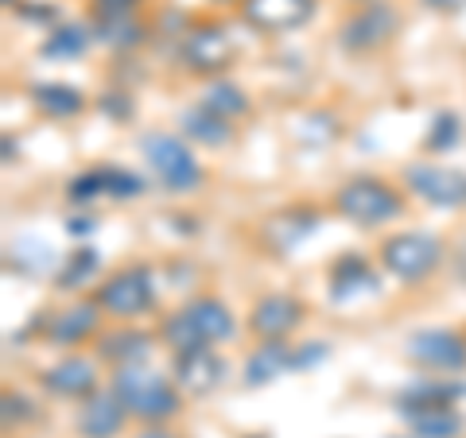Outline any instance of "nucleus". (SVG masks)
Wrapping results in <instances>:
<instances>
[{"label":"nucleus","instance_id":"nucleus-1","mask_svg":"<svg viewBox=\"0 0 466 438\" xmlns=\"http://www.w3.org/2000/svg\"><path fill=\"white\" fill-rule=\"evenodd\" d=\"M156 333H159V342H164L171 353H187V349L229 342L233 333H238V323H233V311L226 306V299L195 295V299H187L179 311L159 318Z\"/></svg>","mask_w":466,"mask_h":438},{"label":"nucleus","instance_id":"nucleus-2","mask_svg":"<svg viewBox=\"0 0 466 438\" xmlns=\"http://www.w3.org/2000/svg\"><path fill=\"white\" fill-rule=\"evenodd\" d=\"M408 210V191L381 174H354L330 194V214L358 229H381Z\"/></svg>","mask_w":466,"mask_h":438},{"label":"nucleus","instance_id":"nucleus-3","mask_svg":"<svg viewBox=\"0 0 466 438\" xmlns=\"http://www.w3.org/2000/svg\"><path fill=\"white\" fill-rule=\"evenodd\" d=\"M109 388L121 396L128 415L140 419L144 427H164L167 419L183 412V392L171 376L148 369V364H128V369H113Z\"/></svg>","mask_w":466,"mask_h":438},{"label":"nucleus","instance_id":"nucleus-4","mask_svg":"<svg viewBox=\"0 0 466 438\" xmlns=\"http://www.w3.org/2000/svg\"><path fill=\"white\" fill-rule=\"evenodd\" d=\"M443 256H447V244L428 229H400V233H389V237L377 244L381 268L408 287L431 280V275L440 272Z\"/></svg>","mask_w":466,"mask_h":438},{"label":"nucleus","instance_id":"nucleus-5","mask_svg":"<svg viewBox=\"0 0 466 438\" xmlns=\"http://www.w3.org/2000/svg\"><path fill=\"white\" fill-rule=\"evenodd\" d=\"M140 155L148 164L152 179L164 186L167 194H191L207 183V171L195 159V152L187 148L183 136L175 133H144L140 136Z\"/></svg>","mask_w":466,"mask_h":438},{"label":"nucleus","instance_id":"nucleus-6","mask_svg":"<svg viewBox=\"0 0 466 438\" xmlns=\"http://www.w3.org/2000/svg\"><path fill=\"white\" fill-rule=\"evenodd\" d=\"M94 303L113 323H137L156 306V275L148 264H121L94 287Z\"/></svg>","mask_w":466,"mask_h":438},{"label":"nucleus","instance_id":"nucleus-7","mask_svg":"<svg viewBox=\"0 0 466 438\" xmlns=\"http://www.w3.org/2000/svg\"><path fill=\"white\" fill-rule=\"evenodd\" d=\"M400 32V8L392 0H358L339 24V47L346 55H377Z\"/></svg>","mask_w":466,"mask_h":438},{"label":"nucleus","instance_id":"nucleus-8","mask_svg":"<svg viewBox=\"0 0 466 438\" xmlns=\"http://www.w3.org/2000/svg\"><path fill=\"white\" fill-rule=\"evenodd\" d=\"M179 58H183V66L191 70V75L214 82V78H226V70L233 66V58H238V43H233V35L218 20L191 24L183 32Z\"/></svg>","mask_w":466,"mask_h":438},{"label":"nucleus","instance_id":"nucleus-9","mask_svg":"<svg viewBox=\"0 0 466 438\" xmlns=\"http://www.w3.org/2000/svg\"><path fill=\"white\" fill-rule=\"evenodd\" d=\"M404 357L424 373L459 376L466 373V330L451 326H428L404 338Z\"/></svg>","mask_w":466,"mask_h":438},{"label":"nucleus","instance_id":"nucleus-10","mask_svg":"<svg viewBox=\"0 0 466 438\" xmlns=\"http://www.w3.org/2000/svg\"><path fill=\"white\" fill-rule=\"evenodd\" d=\"M404 191L435 210H466V171L447 164H408Z\"/></svg>","mask_w":466,"mask_h":438},{"label":"nucleus","instance_id":"nucleus-11","mask_svg":"<svg viewBox=\"0 0 466 438\" xmlns=\"http://www.w3.org/2000/svg\"><path fill=\"white\" fill-rule=\"evenodd\" d=\"M308 318V303L291 291H268L249 306V333L257 342H288Z\"/></svg>","mask_w":466,"mask_h":438},{"label":"nucleus","instance_id":"nucleus-12","mask_svg":"<svg viewBox=\"0 0 466 438\" xmlns=\"http://www.w3.org/2000/svg\"><path fill=\"white\" fill-rule=\"evenodd\" d=\"M319 225H323V206L296 202V206H284L260 222V244H265L272 256H288L291 248H299Z\"/></svg>","mask_w":466,"mask_h":438},{"label":"nucleus","instance_id":"nucleus-13","mask_svg":"<svg viewBox=\"0 0 466 438\" xmlns=\"http://www.w3.org/2000/svg\"><path fill=\"white\" fill-rule=\"evenodd\" d=\"M226 357L218 345L187 349V353H171V381L179 384L183 396H210L226 384Z\"/></svg>","mask_w":466,"mask_h":438},{"label":"nucleus","instance_id":"nucleus-14","mask_svg":"<svg viewBox=\"0 0 466 438\" xmlns=\"http://www.w3.org/2000/svg\"><path fill=\"white\" fill-rule=\"evenodd\" d=\"M319 0H238L241 24H249L260 35H284L311 24Z\"/></svg>","mask_w":466,"mask_h":438},{"label":"nucleus","instance_id":"nucleus-15","mask_svg":"<svg viewBox=\"0 0 466 438\" xmlns=\"http://www.w3.org/2000/svg\"><path fill=\"white\" fill-rule=\"evenodd\" d=\"M101 318L106 311L94 303V299H78L63 306V311H47V326H43V342L55 345V349H75V345H86L90 338L101 333Z\"/></svg>","mask_w":466,"mask_h":438},{"label":"nucleus","instance_id":"nucleus-16","mask_svg":"<svg viewBox=\"0 0 466 438\" xmlns=\"http://www.w3.org/2000/svg\"><path fill=\"white\" fill-rule=\"evenodd\" d=\"M39 384L51 392L58 400H86L101 388V369H97V357H86V353H66L63 361H55L51 369L39 373Z\"/></svg>","mask_w":466,"mask_h":438},{"label":"nucleus","instance_id":"nucleus-17","mask_svg":"<svg viewBox=\"0 0 466 438\" xmlns=\"http://www.w3.org/2000/svg\"><path fill=\"white\" fill-rule=\"evenodd\" d=\"M159 342L156 330H140L137 323H116L113 330L97 333V361L113 364V369H128V364H144L152 357Z\"/></svg>","mask_w":466,"mask_h":438},{"label":"nucleus","instance_id":"nucleus-18","mask_svg":"<svg viewBox=\"0 0 466 438\" xmlns=\"http://www.w3.org/2000/svg\"><path fill=\"white\" fill-rule=\"evenodd\" d=\"M133 419L128 407L121 403L113 388H97L94 396H86L78 403V415H75V427L82 438H116L125 431V423Z\"/></svg>","mask_w":466,"mask_h":438},{"label":"nucleus","instance_id":"nucleus-19","mask_svg":"<svg viewBox=\"0 0 466 438\" xmlns=\"http://www.w3.org/2000/svg\"><path fill=\"white\" fill-rule=\"evenodd\" d=\"M462 396L466 384L455 381V376H420L397 396V412L408 419L416 412H431V407H459Z\"/></svg>","mask_w":466,"mask_h":438},{"label":"nucleus","instance_id":"nucleus-20","mask_svg":"<svg viewBox=\"0 0 466 438\" xmlns=\"http://www.w3.org/2000/svg\"><path fill=\"white\" fill-rule=\"evenodd\" d=\"M284 373H296V345L291 342H257L253 353L245 357L241 381H245V388H260V384L280 381Z\"/></svg>","mask_w":466,"mask_h":438},{"label":"nucleus","instance_id":"nucleus-21","mask_svg":"<svg viewBox=\"0 0 466 438\" xmlns=\"http://www.w3.org/2000/svg\"><path fill=\"white\" fill-rule=\"evenodd\" d=\"M327 280H330V299L334 303H350L358 295H370V291H377V272H373V264L361 253H342L330 264Z\"/></svg>","mask_w":466,"mask_h":438},{"label":"nucleus","instance_id":"nucleus-22","mask_svg":"<svg viewBox=\"0 0 466 438\" xmlns=\"http://www.w3.org/2000/svg\"><path fill=\"white\" fill-rule=\"evenodd\" d=\"M27 97H32V105L43 116H51V121H70V116L86 113V94L70 82H35L32 90H27Z\"/></svg>","mask_w":466,"mask_h":438},{"label":"nucleus","instance_id":"nucleus-23","mask_svg":"<svg viewBox=\"0 0 466 438\" xmlns=\"http://www.w3.org/2000/svg\"><path fill=\"white\" fill-rule=\"evenodd\" d=\"M198 105L207 109V113H214V116H222V121H229V124H238V121H245V116L253 113L249 94H245L233 78H214V82H207V85H202Z\"/></svg>","mask_w":466,"mask_h":438},{"label":"nucleus","instance_id":"nucleus-24","mask_svg":"<svg viewBox=\"0 0 466 438\" xmlns=\"http://www.w3.org/2000/svg\"><path fill=\"white\" fill-rule=\"evenodd\" d=\"M179 128H183V136H187V140L202 144V148H226V144L233 140V124L222 121V116L207 113L202 105H191V109H187V113H183V121H179Z\"/></svg>","mask_w":466,"mask_h":438},{"label":"nucleus","instance_id":"nucleus-25","mask_svg":"<svg viewBox=\"0 0 466 438\" xmlns=\"http://www.w3.org/2000/svg\"><path fill=\"white\" fill-rule=\"evenodd\" d=\"M94 43V27L90 24H55L47 39L39 43L43 58H82Z\"/></svg>","mask_w":466,"mask_h":438},{"label":"nucleus","instance_id":"nucleus-26","mask_svg":"<svg viewBox=\"0 0 466 438\" xmlns=\"http://www.w3.org/2000/svg\"><path fill=\"white\" fill-rule=\"evenodd\" d=\"M97 268H101L97 248H94V244H78L75 253L63 260V268L55 272V287H58V291H75V287H82V284H90L94 275H97Z\"/></svg>","mask_w":466,"mask_h":438},{"label":"nucleus","instance_id":"nucleus-27","mask_svg":"<svg viewBox=\"0 0 466 438\" xmlns=\"http://www.w3.org/2000/svg\"><path fill=\"white\" fill-rule=\"evenodd\" d=\"M412 438H459L462 434V415L459 407H431V412L408 415Z\"/></svg>","mask_w":466,"mask_h":438},{"label":"nucleus","instance_id":"nucleus-28","mask_svg":"<svg viewBox=\"0 0 466 438\" xmlns=\"http://www.w3.org/2000/svg\"><path fill=\"white\" fill-rule=\"evenodd\" d=\"M90 27H94V39L113 51H137L148 39V24L144 20H94Z\"/></svg>","mask_w":466,"mask_h":438},{"label":"nucleus","instance_id":"nucleus-29","mask_svg":"<svg viewBox=\"0 0 466 438\" xmlns=\"http://www.w3.org/2000/svg\"><path fill=\"white\" fill-rule=\"evenodd\" d=\"M101 171H106V198H113V202H133V198H140L144 191H148V179L133 167L101 164Z\"/></svg>","mask_w":466,"mask_h":438},{"label":"nucleus","instance_id":"nucleus-30","mask_svg":"<svg viewBox=\"0 0 466 438\" xmlns=\"http://www.w3.org/2000/svg\"><path fill=\"white\" fill-rule=\"evenodd\" d=\"M459 140H462V121H459V113H440V116L431 121L428 136H424V148L435 152V155H443V152L455 148Z\"/></svg>","mask_w":466,"mask_h":438},{"label":"nucleus","instance_id":"nucleus-31","mask_svg":"<svg viewBox=\"0 0 466 438\" xmlns=\"http://www.w3.org/2000/svg\"><path fill=\"white\" fill-rule=\"evenodd\" d=\"M66 198L75 202V206H86V202L106 198V171H101V164H97V167L78 171L75 179L66 183Z\"/></svg>","mask_w":466,"mask_h":438},{"label":"nucleus","instance_id":"nucleus-32","mask_svg":"<svg viewBox=\"0 0 466 438\" xmlns=\"http://www.w3.org/2000/svg\"><path fill=\"white\" fill-rule=\"evenodd\" d=\"M55 248L51 244H43V241H35V237H20V241H12V260H16V268L20 272H47V264H51V256Z\"/></svg>","mask_w":466,"mask_h":438},{"label":"nucleus","instance_id":"nucleus-33","mask_svg":"<svg viewBox=\"0 0 466 438\" xmlns=\"http://www.w3.org/2000/svg\"><path fill=\"white\" fill-rule=\"evenodd\" d=\"M144 0H90L94 20H140Z\"/></svg>","mask_w":466,"mask_h":438},{"label":"nucleus","instance_id":"nucleus-34","mask_svg":"<svg viewBox=\"0 0 466 438\" xmlns=\"http://www.w3.org/2000/svg\"><path fill=\"white\" fill-rule=\"evenodd\" d=\"M32 419H39L35 403L27 400V396H20V392H5V427L12 431V423L24 427V423H32Z\"/></svg>","mask_w":466,"mask_h":438},{"label":"nucleus","instance_id":"nucleus-35","mask_svg":"<svg viewBox=\"0 0 466 438\" xmlns=\"http://www.w3.org/2000/svg\"><path fill=\"white\" fill-rule=\"evenodd\" d=\"M97 109H101V113H109V116H116V121H125V116L133 113V101H128L125 94H101Z\"/></svg>","mask_w":466,"mask_h":438},{"label":"nucleus","instance_id":"nucleus-36","mask_svg":"<svg viewBox=\"0 0 466 438\" xmlns=\"http://www.w3.org/2000/svg\"><path fill=\"white\" fill-rule=\"evenodd\" d=\"M424 8L440 12V16H459V12H466V0H424Z\"/></svg>","mask_w":466,"mask_h":438},{"label":"nucleus","instance_id":"nucleus-37","mask_svg":"<svg viewBox=\"0 0 466 438\" xmlns=\"http://www.w3.org/2000/svg\"><path fill=\"white\" fill-rule=\"evenodd\" d=\"M94 229H97V222H94L90 214L70 217V222H66V233H70V237H86V233H94Z\"/></svg>","mask_w":466,"mask_h":438},{"label":"nucleus","instance_id":"nucleus-38","mask_svg":"<svg viewBox=\"0 0 466 438\" xmlns=\"http://www.w3.org/2000/svg\"><path fill=\"white\" fill-rule=\"evenodd\" d=\"M451 264H455V275H459V280L466 284V241L455 248V256H451Z\"/></svg>","mask_w":466,"mask_h":438},{"label":"nucleus","instance_id":"nucleus-39","mask_svg":"<svg viewBox=\"0 0 466 438\" xmlns=\"http://www.w3.org/2000/svg\"><path fill=\"white\" fill-rule=\"evenodd\" d=\"M137 438H179L175 431H167V427H144Z\"/></svg>","mask_w":466,"mask_h":438}]
</instances>
